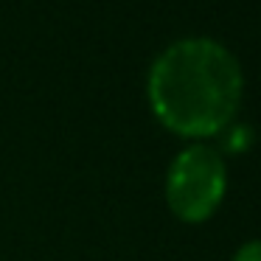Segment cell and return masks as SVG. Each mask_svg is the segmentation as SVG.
Masks as SVG:
<instances>
[{"instance_id": "2", "label": "cell", "mask_w": 261, "mask_h": 261, "mask_svg": "<svg viewBox=\"0 0 261 261\" xmlns=\"http://www.w3.org/2000/svg\"><path fill=\"white\" fill-rule=\"evenodd\" d=\"M225 163L205 143L182 149L166 174V202L180 219L199 222L211 216L225 194Z\"/></svg>"}, {"instance_id": "1", "label": "cell", "mask_w": 261, "mask_h": 261, "mask_svg": "<svg viewBox=\"0 0 261 261\" xmlns=\"http://www.w3.org/2000/svg\"><path fill=\"white\" fill-rule=\"evenodd\" d=\"M242 68L236 57L208 37L169 45L149 70V101L169 129L180 135H214L236 115Z\"/></svg>"}, {"instance_id": "3", "label": "cell", "mask_w": 261, "mask_h": 261, "mask_svg": "<svg viewBox=\"0 0 261 261\" xmlns=\"http://www.w3.org/2000/svg\"><path fill=\"white\" fill-rule=\"evenodd\" d=\"M233 261H261V239L242 244V247H239V253L233 255Z\"/></svg>"}]
</instances>
